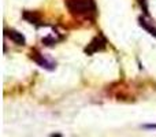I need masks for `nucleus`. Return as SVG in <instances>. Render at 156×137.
<instances>
[{
	"label": "nucleus",
	"instance_id": "3",
	"mask_svg": "<svg viewBox=\"0 0 156 137\" xmlns=\"http://www.w3.org/2000/svg\"><path fill=\"white\" fill-rule=\"evenodd\" d=\"M32 59L34 60L36 63H38L43 69H47V70H54L55 69V63L51 62V60H48L43 54H40V52H37V51L32 52Z\"/></svg>",
	"mask_w": 156,
	"mask_h": 137
},
{
	"label": "nucleus",
	"instance_id": "2",
	"mask_svg": "<svg viewBox=\"0 0 156 137\" xmlns=\"http://www.w3.org/2000/svg\"><path fill=\"white\" fill-rule=\"evenodd\" d=\"M105 45H107V40H105V37L103 34H99L88 44V47L85 48V54L93 55L99 51H103V49L105 48Z\"/></svg>",
	"mask_w": 156,
	"mask_h": 137
},
{
	"label": "nucleus",
	"instance_id": "1",
	"mask_svg": "<svg viewBox=\"0 0 156 137\" xmlns=\"http://www.w3.org/2000/svg\"><path fill=\"white\" fill-rule=\"evenodd\" d=\"M70 14L76 16H93L96 14L94 0H65Z\"/></svg>",
	"mask_w": 156,
	"mask_h": 137
},
{
	"label": "nucleus",
	"instance_id": "5",
	"mask_svg": "<svg viewBox=\"0 0 156 137\" xmlns=\"http://www.w3.org/2000/svg\"><path fill=\"white\" fill-rule=\"evenodd\" d=\"M138 21H140L141 27H144V29H145L149 34H152V36H155V37H156V27L151 23V22H148L145 18H143V16H140V19H138Z\"/></svg>",
	"mask_w": 156,
	"mask_h": 137
},
{
	"label": "nucleus",
	"instance_id": "6",
	"mask_svg": "<svg viewBox=\"0 0 156 137\" xmlns=\"http://www.w3.org/2000/svg\"><path fill=\"white\" fill-rule=\"evenodd\" d=\"M23 18L26 19L27 22H30V23H37V22L40 21V15L36 13H32V11H25Z\"/></svg>",
	"mask_w": 156,
	"mask_h": 137
},
{
	"label": "nucleus",
	"instance_id": "4",
	"mask_svg": "<svg viewBox=\"0 0 156 137\" xmlns=\"http://www.w3.org/2000/svg\"><path fill=\"white\" fill-rule=\"evenodd\" d=\"M5 36L10 37L11 40H12L15 44H18V45H25V44H26L25 36L22 34V33L16 32V30H5Z\"/></svg>",
	"mask_w": 156,
	"mask_h": 137
},
{
	"label": "nucleus",
	"instance_id": "7",
	"mask_svg": "<svg viewBox=\"0 0 156 137\" xmlns=\"http://www.w3.org/2000/svg\"><path fill=\"white\" fill-rule=\"evenodd\" d=\"M56 43H58V40L54 37V36H47V37L43 38V44L44 45H47V47H52V45H55Z\"/></svg>",
	"mask_w": 156,
	"mask_h": 137
}]
</instances>
